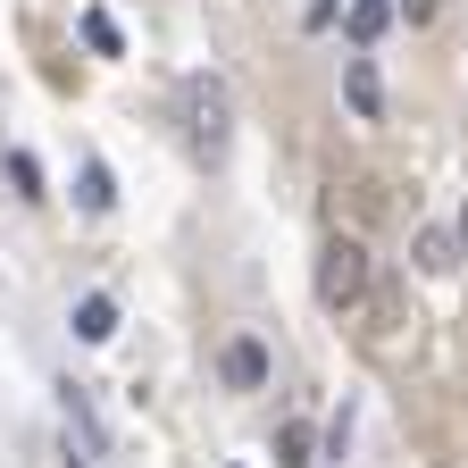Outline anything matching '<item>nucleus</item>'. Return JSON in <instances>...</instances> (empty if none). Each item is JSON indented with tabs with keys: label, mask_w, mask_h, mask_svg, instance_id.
<instances>
[{
	"label": "nucleus",
	"mask_w": 468,
	"mask_h": 468,
	"mask_svg": "<svg viewBox=\"0 0 468 468\" xmlns=\"http://www.w3.org/2000/svg\"><path fill=\"white\" fill-rule=\"evenodd\" d=\"M185 117H193V151L218 159L226 151V92L218 84H185Z\"/></svg>",
	"instance_id": "nucleus-2"
},
{
	"label": "nucleus",
	"mask_w": 468,
	"mask_h": 468,
	"mask_svg": "<svg viewBox=\"0 0 468 468\" xmlns=\"http://www.w3.org/2000/svg\"><path fill=\"white\" fill-rule=\"evenodd\" d=\"M385 26H401L393 0H351V9H343V34L360 42V50H368V42H385Z\"/></svg>",
	"instance_id": "nucleus-5"
},
{
	"label": "nucleus",
	"mask_w": 468,
	"mask_h": 468,
	"mask_svg": "<svg viewBox=\"0 0 468 468\" xmlns=\"http://www.w3.org/2000/svg\"><path fill=\"white\" fill-rule=\"evenodd\" d=\"M460 243H468V209H460Z\"/></svg>",
	"instance_id": "nucleus-13"
},
{
	"label": "nucleus",
	"mask_w": 468,
	"mask_h": 468,
	"mask_svg": "<svg viewBox=\"0 0 468 468\" xmlns=\"http://www.w3.org/2000/svg\"><path fill=\"white\" fill-rule=\"evenodd\" d=\"M343 92H351V109H360V117H377V109H385V92H377V68H368V58H351V68H343Z\"/></svg>",
	"instance_id": "nucleus-7"
},
{
	"label": "nucleus",
	"mask_w": 468,
	"mask_h": 468,
	"mask_svg": "<svg viewBox=\"0 0 468 468\" xmlns=\"http://www.w3.org/2000/svg\"><path fill=\"white\" fill-rule=\"evenodd\" d=\"M276 468H310V427H284L276 435Z\"/></svg>",
	"instance_id": "nucleus-8"
},
{
	"label": "nucleus",
	"mask_w": 468,
	"mask_h": 468,
	"mask_svg": "<svg viewBox=\"0 0 468 468\" xmlns=\"http://www.w3.org/2000/svg\"><path fill=\"white\" fill-rule=\"evenodd\" d=\"M393 9H401V26H427V17H435V0H393Z\"/></svg>",
	"instance_id": "nucleus-12"
},
{
	"label": "nucleus",
	"mask_w": 468,
	"mask_h": 468,
	"mask_svg": "<svg viewBox=\"0 0 468 468\" xmlns=\"http://www.w3.org/2000/svg\"><path fill=\"white\" fill-rule=\"evenodd\" d=\"M84 209H109V167H84Z\"/></svg>",
	"instance_id": "nucleus-11"
},
{
	"label": "nucleus",
	"mask_w": 468,
	"mask_h": 468,
	"mask_svg": "<svg viewBox=\"0 0 468 468\" xmlns=\"http://www.w3.org/2000/svg\"><path fill=\"white\" fill-rule=\"evenodd\" d=\"M218 368H226V385H234V393H260V385H268V351L243 335V343H226V360H218Z\"/></svg>",
	"instance_id": "nucleus-4"
},
{
	"label": "nucleus",
	"mask_w": 468,
	"mask_h": 468,
	"mask_svg": "<svg viewBox=\"0 0 468 468\" xmlns=\"http://www.w3.org/2000/svg\"><path fill=\"white\" fill-rule=\"evenodd\" d=\"M9 185H17L26 201H42V167H34V151H9Z\"/></svg>",
	"instance_id": "nucleus-9"
},
{
	"label": "nucleus",
	"mask_w": 468,
	"mask_h": 468,
	"mask_svg": "<svg viewBox=\"0 0 468 468\" xmlns=\"http://www.w3.org/2000/svg\"><path fill=\"white\" fill-rule=\"evenodd\" d=\"M76 335L84 343H109L117 335V302H109V292H84V302H76Z\"/></svg>",
	"instance_id": "nucleus-6"
},
{
	"label": "nucleus",
	"mask_w": 468,
	"mask_h": 468,
	"mask_svg": "<svg viewBox=\"0 0 468 468\" xmlns=\"http://www.w3.org/2000/svg\"><path fill=\"white\" fill-rule=\"evenodd\" d=\"M410 251H419V268H427V276H452V268L468 260L460 226H419V234H410Z\"/></svg>",
	"instance_id": "nucleus-3"
},
{
	"label": "nucleus",
	"mask_w": 468,
	"mask_h": 468,
	"mask_svg": "<svg viewBox=\"0 0 468 468\" xmlns=\"http://www.w3.org/2000/svg\"><path fill=\"white\" fill-rule=\"evenodd\" d=\"M84 42H92L101 58H117V26H109V9H84Z\"/></svg>",
	"instance_id": "nucleus-10"
},
{
	"label": "nucleus",
	"mask_w": 468,
	"mask_h": 468,
	"mask_svg": "<svg viewBox=\"0 0 468 468\" xmlns=\"http://www.w3.org/2000/svg\"><path fill=\"white\" fill-rule=\"evenodd\" d=\"M318 302L326 310H360L368 302V243H360V234H326V251H318Z\"/></svg>",
	"instance_id": "nucleus-1"
}]
</instances>
